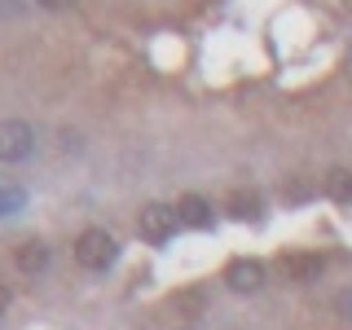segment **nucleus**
<instances>
[{
	"label": "nucleus",
	"mask_w": 352,
	"mask_h": 330,
	"mask_svg": "<svg viewBox=\"0 0 352 330\" xmlns=\"http://www.w3.org/2000/svg\"><path fill=\"white\" fill-rule=\"evenodd\" d=\"M229 216L234 220H260V198L256 194H234L229 198Z\"/></svg>",
	"instance_id": "nucleus-9"
},
{
	"label": "nucleus",
	"mask_w": 352,
	"mask_h": 330,
	"mask_svg": "<svg viewBox=\"0 0 352 330\" xmlns=\"http://www.w3.org/2000/svg\"><path fill=\"white\" fill-rule=\"evenodd\" d=\"M282 269L291 273L295 282H313L317 273H322V260H317V256H291V260L282 264Z\"/></svg>",
	"instance_id": "nucleus-8"
},
{
	"label": "nucleus",
	"mask_w": 352,
	"mask_h": 330,
	"mask_svg": "<svg viewBox=\"0 0 352 330\" xmlns=\"http://www.w3.org/2000/svg\"><path fill=\"white\" fill-rule=\"evenodd\" d=\"M36 154V128L22 119H0V163H27Z\"/></svg>",
	"instance_id": "nucleus-2"
},
{
	"label": "nucleus",
	"mask_w": 352,
	"mask_h": 330,
	"mask_svg": "<svg viewBox=\"0 0 352 330\" xmlns=\"http://www.w3.org/2000/svg\"><path fill=\"white\" fill-rule=\"evenodd\" d=\"M119 256V242L106 234V229H84L80 238H75V260H80V269L88 273H106L110 264Z\"/></svg>",
	"instance_id": "nucleus-1"
},
{
	"label": "nucleus",
	"mask_w": 352,
	"mask_h": 330,
	"mask_svg": "<svg viewBox=\"0 0 352 330\" xmlns=\"http://www.w3.org/2000/svg\"><path fill=\"white\" fill-rule=\"evenodd\" d=\"M176 216H181V225H190V229H207L212 225V203L198 198V194H185L181 203H176Z\"/></svg>",
	"instance_id": "nucleus-6"
},
{
	"label": "nucleus",
	"mask_w": 352,
	"mask_h": 330,
	"mask_svg": "<svg viewBox=\"0 0 352 330\" xmlns=\"http://www.w3.org/2000/svg\"><path fill=\"white\" fill-rule=\"evenodd\" d=\"M49 260H53V251H49V242H40V238H31V242H22V247H18V269L27 273V278L44 273V269H49Z\"/></svg>",
	"instance_id": "nucleus-5"
},
{
	"label": "nucleus",
	"mask_w": 352,
	"mask_h": 330,
	"mask_svg": "<svg viewBox=\"0 0 352 330\" xmlns=\"http://www.w3.org/2000/svg\"><path fill=\"white\" fill-rule=\"evenodd\" d=\"M36 5H40V9H49V14H62V9H71L75 0H36Z\"/></svg>",
	"instance_id": "nucleus-11"
},
{
	"label": "nucleus",
	"mask_w": 352,
	"mask_h": 330,
	"mask_svg": "<svg viewBox=\"0 0 352 330\" xmlns=\"http://www.w3.org/2000/svg\"><path fill=\"white\" fill-rule=\"evenodd\" d=\"M335 308H339V313H344L348 322H352V291H344V295H339V300H335Z\"/></svg>",
	"instance_id": "nucleus-12"
},
{
	"label": "nucleus",
	"mask_w": 352,
	"mask_h": 330,
	"mask_svg": "<svg viewBox=\"0 0 352 330\" xmlns=\"http://www.w3.org/2000/svg\"><path fill=\"white\" fill-rule=\"evenodd\" d=\"M326 194L335 203H352V172L348 168H330L326 172Z\"/></svg>",
	"instance_id": "nucleus-7"
},
{
	"label": "nucleus",
	"mask_w": 352,
	"mask_h": 330,
	"mask_svg": "<svg viewBox=\"0 0 352 330\" xmlns=\"http://www.w3.org/2000/svg\"><path fill=\"white\" fill-rule=\"evenodd\" d=\"M27 207V190L22 185H0V216H18Z\"/></svg>",
	"instance_id": "nucleus-10"
},
{
	"label": "nucleus",
	"mask_w": 352,
	"mask_h": 330,
	"mask_svg": "<svg viewBox=\"0 0 352 330\" xmlns=\"http://www.w3.org/2000/svg\"><path fill=\"white\" fill-rule=\"evenodd\" d=\"M5 308H9V286L0 282V313H5Z\"/></svg>",
	"instance_id": "nucleus-13"
},
{
	"label": "nucleus",
	"mask_w": 352,
	"mask_h": 330,
	"mask_svg": "<svg viewBox=\"0 0 352 330\" xmlns=\"http://www.w3.org/2000/svg\"><path fill=\"white\" fill-rule=\"evenodd\" d=\"M176 225H181V216H176V207H168V203H146L137 212V234L146 242H168L176 234Z\"/></svg>",
	"instance_id": "nucleus-3"
},
{
	"label": "nucleus",
	"mask_w": 352,
	"mask_h": 330,
	"mask_svg": "<svg viewBox=\"0 0 352 330\" xmlns=\"http://www.w3.org/2000/svg\"><path fill=\"white\" fill-rule=\"evenodd\" d=\"M225 282H229V291H238V295H256L264 286V264L260 260H234L225 269Z\"/></svg>",
	"instance_id": "nucleus-4"
}]
</instances>
